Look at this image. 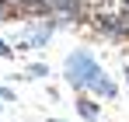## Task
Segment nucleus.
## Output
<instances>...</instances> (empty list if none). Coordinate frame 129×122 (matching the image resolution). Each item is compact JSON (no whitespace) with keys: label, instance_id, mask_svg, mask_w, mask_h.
Listing matches in <instances>:
<instances>
[{"label":"nucleus","instance_id":"nucleus-4","mask_svg":"<svg viewBox=\"0 0 129 122\" xmlns=\"http://www.w3.org/2000/svg\"><path fill=\"white\" fill-rule=\"evenodd\" d=\"M0 56H11V45H7L4 39H0Z\"/></svg>","mask_w":129,"mask_h":122},{"label":"nucleus","instance_id":"nucleus-8","mask_svg":"<svg viewBox=\"0 0 129 122\" xmlns=\"http://www.w3.org/2000/svg\"><path fill=\"white\" fill-rule=\"evenodd\" d=\"M122 4H129V0H122Z\"/></svg>","mask_w":129,"mask_h":122},{"label":"nucleus","instance_id":"nucleus-7","mask_svg":"<svg viewBox=\"0 0 129 122\" xmlns=\"http://www.w3.org/2000/svg\"><path fill=\"white\" fill-rule=\"evenodd\" d=\"M126 80H129V66H126Z\"/></svg>","mask_w":129,"mask_h":122},{"label":"nucleus","instance_id":"nucleus-1","mask_svg":"<svg viewBox=\"0 0 129 122\" xmlns=\"http://www.w3.org/2000/svg\"><path fill=\"white\" fill-rule=\"evenodd\" d=\"M66 80L73 84V87H91L94 94H101V98H115V84L108 80V73L94 63V56H87V52H70V59H66Z\"/></svg>","mask_w":129,"mask_h":122},{"label":"nucleus","instance_id":"nucleus-3","mask_svg":"<svg viewBox=\"0 0 129 122\" xmlns=\"http://www.w3.org/2000/svg\"><path fill=\"white\" fill-rule=\"evenodd\" d=\"M77 112H80L87 122H94V119H98V105H94V101H84V98L77 101Z\"/></svg>","mask_w":129,"mask_h":122},{"label":"nucleus","instance_id":"nucleus-5","mask_svg":"<svg viewBox=\"0 0 129 122\" xmlns=\"http://www.w3.org/2000/svg\"><path fill=\"white\" fill-rule=\"evenodd\" d=\"M0 98H4V101H11V98H14V94H11V91H7V87H0Z\"/></svg>","mask_w":129,"mask_h":122},{"label":"nucleus","instance_id":"nucleus-2","mask_svg":"<svg viewBox=\"0 0 129 122\" xmlns=\"http://www.w3.org/2000/svg\"><path fill=\"white\" fill-rule=\"evenodd\" d=\"M45 7H56V11H63V14H77V0H45Z\"/></svg>","mask_w":129,"mask_h":122},{"label":"nucleus","instance_id":"nucleus-6","mask_svg":"<svg viewBox=\"0 0 129 122\" xmlns=\"http://www.w3.org/2000/svg\"><path fill=\"white\" fill-rule=\"evenodd\" d=\"M18 4H28V7H39V4H45V0H18Z\"/></svg>","mask_w":129,"mask_h":122}]
</instances>
